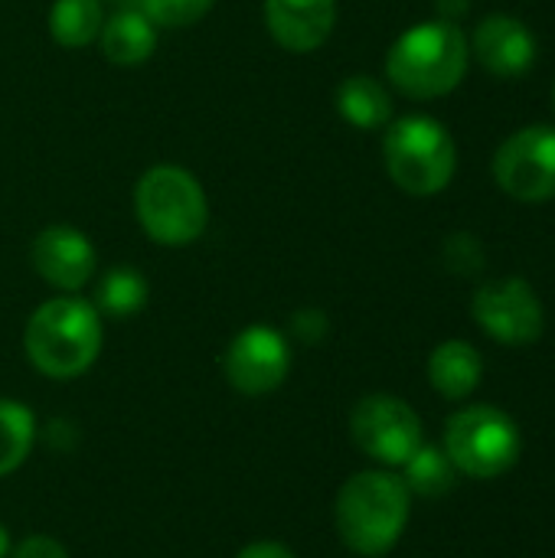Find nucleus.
<instances>
[{"label":"nucleus","instance_id":"f257e3e1","mask_svg":"<svg viewBox=\"0 0 555 558\" xmlns=\"http://www.w3.org/2000/svg\"><path fill=\"white\" fill-rule=\"evenodd\" d=\"M23 350L43 376L75 379L101 353V314L75 294L52 298L29 314Z\"/></svg>","mask_w":555,"mask_h":558},{"label":"nucleus","instance_id":"f03ea898","mask_svg":"<svg viewBox=\"0 0 555 558\" xmlns=\"http://www.w3.org/2000/svg\"><path fill=\"white\" fill-rule=\"evenodd\" d=\"M412 494L402 477L389 471H360L353 474L334 507L340 543L357 556H386L406 533Z\"/></svg>","mask_w":555,"mask_h":558},{"label":"nucleus","instance_id":"7ed1b4c3","mask_svg":"<svg viewBox=\"0 0 555 558\" xmlns=\"http://www.w3.org/2000/svg\"><path fill=\"white\" fill-rule=\"evenodd\" d=\"M471 46L451 20H425L409 26L386 56L389 82L409 98H442L455 92L468 72Z\"/></svg>","mask_w":555,"mask_h":558},{"label":"nucleus","instance_id":"20e7f679","mask_svg":"<svg viewBox=\"0 0 555 558\" xmlns=\"http://www.w3.org/2000/svg\"><path fill=\"white\" fill-rule=\"evenodd\" d=\"M134 213L141 229L157 245L170 248L196 242L209 222V203L200 180L177 163H157L137 180Z\"/></svg>","mask_w":555,"mask_h":558},{"label":"nucleus","instance_id":"39448f33","mask_svg":"<svg viewBox=\"0 0 555 558\" xmlns=\"http://www.w3.org/2000/svg\"><path fill=\"white\" fill-rule=\"evenodd\" d=\"M383 157L393 183L412 196L442 193L458 167L455 137L429 114H406L393 121L383 141Z\"/></svg>","mask_w":555,"mask_h":558},{"label":"nucleus","instance_id":"423d86ee","mask_svg":"<svg viewBox=\"0 0 555 558\" xmlns=\"http://www.w3.org/2000/svg\"><path fill=\"white\" fill-rule=\"evenodd\" d=\"M520 428L497 405H468L445 425V454L455 471L474 481L507 474L520 458Z\"/></svg>","mask_w":555,"mask_h":558},{"label":"nucleus","instance_id":"0eeeda50","mask_svg":"<svg viewBox=\"0 0 555 558\" xmlns=\"http://www.w3.org/2000/svg\"><path fill=\"white\" fill-rule=\"evenodd\" d=\"M350 435L366 458L386 468H402L425 445L415 409L386 392L357 402L350 415Z\"/></svg>","mask_w":555,"mask_h":558},{"label":"nucleus","instance_id":"6e6552de","mask_svg":"<svg viewBox=\"0 0 555 558\" xmlns=\"http://www.w3.org/2000/svg\"><path fill=\"white\" fill-rule=\"evenodd\" d=\"M497 186L520 203H546L555 196V128L530 124L510 134L494 154Z\"/></svg>","mask_w":555,"mask_h":558},{"label":"nucleus","instance_id":"1a4fd4ad","mask_svg":"<svg viewBox=\"0 0 555 558\" xmlns=\"http://www.w3.org/2000/svg\"><path fill=\"white\" fill-rule=\"evenodd\" d=\"M478 327L504 347H527L543 337L546 311L527 278H497L474 294Z\"/></svg>","mask_w":555,"mask_h":558},{"label":"nucleus","instance_id":"9d476101","mask_svg":"<svg viewBox=\"0 0 555 558\" xmlns=\"http://www.w3.org/2000/svg\"><path fill=\"white\" fill-rule=\"evenodd\" d=\"M226 379L242 396H268L275 392L291 369V350L288 340L265 324H252L242 333L232 337L226 360H222Z\"/></svg>","mask_w":555,"mask_h":558},{"label":"nucleus","instance_id":"9b49d317","mask_svg":"<svg viewBox=\"0 0 555 558\" xmlns=\"http://www.w3.org/2000/svg\"><path fill=\"white\" fill-rule=\"evenodd\" d=\"M29 262L46 284H52L65 294H75L95 275L98 258H95V245L88 242V235L82 229L49 226L33 239Z\"/></svg>","mask_w":555,"mask_h":558},{"label":"nucleus","instance_id":"f8f14e48","mask_svg":"<svg viewBox=\"0 0 555 558\" xmlns=\"http://www.w3.org/2000/svg\"><path fill=\"white\" fill-rule=\"evenodd\" d=\"M471 49H474L478 62L497 78H517L536 59V39H533L530 26L507 13H494V16L481 20L474 29Z\"/></svg>","mask_w":555,"mask_h":558},{"label":"nucleus","instance_id":"ddd939ff","mask_svg":"<svg viewBox=\"0 0 555 558\" xmlns=\"http://www.w3.org/2000/svg\"><path fill=\"white\" fill-rule=\"evenodd\" d=\"M265 23L288 52H314L337 23V0H265Z\"/></svg>","mask_w":555,"mask_h":558},{"label":"nucleus","instance_id":"4468645a","mask_svg":"<svg viewBox=\"0 0 555 558\" xmlns=\"http://www.w3.org/2000/svg\"><path fill=\"white\" fill-rule=\"evenodd\" d=\"M481 376H484V360L464 340H445L429 356V383L435 392H442L451 402L468 399L481 386Z\"/></svg>","mask_w":555,"mask_h":558},{"label":"nucleus","instance_id":"2eb2a0df","mask_svg":"<svg viewBox=\"0 0 555 558\" xmlns=\"http://www.w3.org/2000/svg\"><path fill=\"white\" fill-rule=\"evenodd\" d=\"M101 52L108 62L114 65H141L150 59L154 46H157V26L137 10H118L105 20L101 33Z\"/></svg>","mask_w":555,"mask_h":558},{"label":"nucleus","instance_id":"dca6fc26","mask_svg":"<svg viewBox=\"0 0 555 558\" xmlns=\"http://www.w3.org/2000/svg\"><path fill=\"white\" fill-rule=\"evenodd\" d=\"M337 111L360 131H376L393 118V98L373 75H350L337 88Z\"/></svg>","mask_w":555,"mask_h":558},{"label":"nucleus","instance_id":"f3484780","mask_svg":"<svg viewBox=\"0 0 555 558\" xmlns=\"http://www.w3.org/2000/svg\"><path fill=\"white\" fill-rule=\"evenodd\" d=\"M101 26H105L101 0H56L49 7V33L65 49L95 43Z\"/></svg>","mask_w":555,"mask_h":558},{"label":"nucleus","instance_id":"a211bd4d","mask_svg":"<svg viewBox=\"0 0 555 558\" xmlns=\"http://www.w3.org/2000/svg\"><path fill=\"white\" fill-rule=\"evenodd\" d=\"M33 441L36 415L16 399H0V477L13 474L29 458Z\"/></svg>","mask_w":555,"mask_h":558},{"label":"nucleus","instance_id":"6ab92c4d","mask_svg":"<svg viewBox=\"0 0 555 558\" xmlns=\"http://www.w3.org/2000/svg\"><path fill=\"white\" fill-rule=\"evenodd\" d=\"M147 281L141 271L134 268H111L101 281H98V294H95V311L114 320L134 317L144 311L147 304Z\"/></svg>","mask_w":555,"mask_h":558},{"label":"nucleus","instance_id":"aec40b11","mask_svg":"<svg viewBox=\"0 0 555 558\" xmlns=\"http://www.w3.org/2000/svg\"><path fill=\"white\" fill-rule=\"evenodd\" d=\"M455 464L445 454V448H432L422 445L406 464H402V484L409 487V494L419 497H445L455 487Z\"/></svg>","mask_w":555,"mask_h":558},{"label":"nucleus","instance_id":"412c9836","mask_svg":"<svg viewBox=\"0 0 555 558\" xmlns=\"http://www.w3.org/2000/svg\"><path fill=\"white\" fill-rule=\"evenodd\" d=\"M216 0H134L154 26H190L213 10Z\"/></svg>","mask_w":555,"mask_h":558},{"label":"nucleus","instance_id":"4be33fe9","mask_svg":"<svg viewBox=\"0 0 555 558\" xmlns=\"http://www.w3.org/2000/svg\"><path fill=\"white\" fill-rule=\"evenodd\" d=\"M445 262L451 271H461V275H471L481 268L484 255H481V245L478 239H471L468 232H455L445 245Z\"/></svg>","mask_w":555,"mask_h":558},{"label":"nucleus","instance_id":"5701e85b","mask_svg":"<svg viewBox=\"0 0 555 558\" xmlns=\"http://www.w3.org/2000/svg\"><path fill=\"white\" fill-rule=\"evenodd\" d=\"M291 333H294V340H301V343L314 347V343H321V340L330 333V320H327V314H324V311H317V307H304V311H298V314L291 317Z\"/></svg>","mask_w":555,"mask_h":558},{"label":"nucleus","instance_id":"b1692460","mask_svg":"<svg viewBox=\"0 0 555 558\" xmlns=\"http://www.w3.org/2000/svg\"><path fill=\"white\" fill-rule=\"evenodd\" d=\"M10 558H69V553H65L62 543H56L52 536L36 533V536H26V539L13 549V556Z\"/></svg>","mask_w":555,"mask_h":558},{"label":"nucleus","instance_id":"393cba45","mask_svg":"<svg viewBox=\"0 0 555 558\" xmlns=\"http://www.w3.org/2000/svg\"><path fill=\"white\" fill-rule=\"evenodd\" d=\"M236 558H298L281 543H249Z\"/></svg>","mask_w":555,"mask_h":558},{"label":"nucleus","instance_id":"a878e982","mask_svg":"<svg viewBox=\"0 0 555 558\" xmlns=\"http://www.w3.org/2000/svg\"><path fill=\"white\" fill-rule=\"evenodd\" d=\"M10 553V533H7V526H0V558H7Z\"/></svg>","mask_w":555,"mask_h":558},{"label":"nucleus","instance_id":"bb28decb","mask_svg":"<svg viewBox=\"0 0 555 558\" xmlns=\"http://www.w3.org/2000/svg\"><path fill=\"white\" fill-rule=\"evenodd\" d=\"M553 105H555V88H553Z\"/></svg>","mask_w":555,"mask_h":558}]
</instances>
